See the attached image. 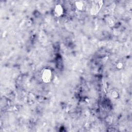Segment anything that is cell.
<instances>
[{"instance_id":"obj_1","label":"cell","mask_w":132,"mask_h":132,"mask_svg":"<svg viewBox=\"0 0 132 132\" xmlns=\"http://www.w3.org/2000/svg\"><path fill=\"white\" fill-rule=\"evenodd\" d=\"M51 71L49 69H45L42 73V79L45 83H48L51 78Z\"/></svg>"},{"instance_id":"obj_2","label":"cell","mask_w":132,"mask_h":132,"mask_svg":"<svg viewBox=\"0 0 132 132\" xmlns=\"http://www.w3.org/2000/svg\"><path fill=\"white\" fill-rule=\"evenodd\" d=\"M55 11H56V13L58 15H61L62 13V7L60 5L57 6V7L56 8Z\"/></svg>"}]
</instances>
